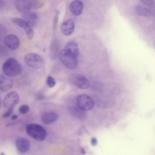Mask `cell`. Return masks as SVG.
Instances as JSON below:
<instances>
[{
    "mask_svg": "<svg viewBox=\"0 0 155 155\" xmlns=\"http://www.w3.org/2000/svg\"><path fill=\"white\" fill-rule=\"evenodd\" d=\"M2 70L5 74L9 77L19 75L22 71V67L20 63L14 58L7 59L3 63Z\"/></svg>",
    "mask_w": 155,
    "mask_h": 155,
    "instance_id": "cell-1",
    "label": "cell"
},
{
    "mask_svg": "<svg viewBox=\"0 0 155 155\" xmlns=\"http://www.w3.org/2000/svg\"><path fill=\"white\" fill-rule=\"evenodd\" d=\"M25 130L30 137L38 141H43L46 138L47 133L45 130L41 126L36 124L27 125Z\"/></svg>",
    "mask_w": 155,
    "mask_h": 155,
    "instance_id": "cell-2",
    "label": "cell"
},
{
    "mask_svg": "<svg viewBox=\"0 0 155 155\" xmlns=\"http://www.w3.org/2000/svg\"><path fill=\"white\" fill-rule=\"evenodd\" d=\"M60 59L62 64L68 68L74 69L77 67L78 61L77 57L65 48L61 51L60 54Z\"/></svg>",
    "mask_w": 155,
    "mask_h": 155,
    "instance_id": "cell-3",
    "label": "cell"
},
{
    "mask_svg": "<svg viewBox=\"0 0 155 155\" xmlns=\"http://www.w3.org/2000/svg\"><path fill=\"white\" fill-rule=\"evenodd\" d=\"M24 60L27 65L35 69L41 68L43 63L41 57L38 54L34 53H30L26 54L24 57Z\"/></svg>",
    "mask_w": 155,
    "mask_h": 155,
    "instance_id": "cell-4",
    "label": "cell"
},
{
    "mask_svg": "<svg viewBox=\"0 0 155 155\" xmlns=\"http://www.w3.org/2000/svg\"><path fill=\"white\" fill-rule=\"evenodd\" d=\"M76 103L78 107L85 111L91 110L94 106V102L92 99L89 96L84 94L78 96Z\"/></svg>",
    "mask_w": 155,
    "mask_h": 155,
    "instance_id": "cell-5",
    "label": "cell"
},
{
    "mask_svg": "<svg viewBox=\"0 0 155 155\" xmlns=\"http://www.w3.org/2000/svg\"><path fill=\"white\" fill-rule=\"evenodd\" d=\"M69 79L72 84L81 89H87L90 86L88 79L82 75L77 74H71L69 75Z\"/></svg>",
    "mask_w": 155,
    "mask_h": 155,
    "instance_id": "cell-6",
    "label": "cell"
},
{
    "mask_svg": "<svg viewBox=\"0 0 155 155\" xmlns=\"http://www.w3.org/2000/svg\"><path fill=\"white\" fill-rule=\"evenodd\" d=\"M19 96L15 91L10 92L5 97L3 100L5 107L8 109L13 108L18 102Z\"/></svg>",
    "mask_w": 155,
    "mask_h": 155,
    "instance_id": "cell-7",
    "label": "cell"
},
{
    "mask_svg": "<svg viewBox=\"0 0 155 155\" xmlns=\"http://www.w3.org/2000/svg\"><path fill=\"white\" fill-rule=\"evenodd\" d=\"M13 23L23 28L28 38L32 39L34 35V33L31 27L24 19L15 18L12 19Z\"/></svg>",
    "mask_w": 155,
    "mask_h": 155,
    "instance_id": "cell-8",
    "label": "cell"
},
{
    "mask_svg": "<svg viewBox=\"0 0 155 155\" xmlns=\"http://www.w3.org/2000/svg\"><path fill=\"white\" fill-rule=\"evenodd\" d=\"M5 45L12 50H15L18 48L19 45L18 38L15 35L11 34L7 35L4 39Z\"/></svg>",
    "mask_w": 155,
    "mask_h": 155,
    "instance_id": "cell-9",
    "label": "cell"
},
{
    "mask_svg": "<svg viewBox=\"0 0 155 155\" xmlns=\"http://www.w3.org/2000/svg\"><path fill=\"white\" fill-rule=\"evenodd\" d=\"M15 5L18 11L23 13L29 12L31 8L30 0H15Z\"/></svg>",
    "mask_w": 155,
    "mask_h": 155,
    "instance_id": "cell-10",
    "label": "cell"
},
{
    "mask_svg": "<svg viewBox=\"0 0 155 155\" xmlns=\"http://www.w3.org/2000/svg\"><path fill=\"white\" fill-rule=\"evenodd\" d=\"M15 145L18 150L21 153H25L29 150L30 143L29 140L24 137H20L16 140Z\"/></svg>",
    "mask_w": 155,
    "mask_h": 155,
    "instance_id": "cell-11",
    "label": "cell"
},
{
    "mask_svg": "<svg viewBox=\"0 0 155 155\" xmlns=\"http://www.w3.org/2000/svg\"><path fill=\"white\" fill-rule=\"evenodd\" d=\"M83 7V2L81 0H74L71 2L69 5L70 12L75 16H79L81 14Z\"/></svg>",
    "mask_w": 155,
    "mask_h": 155,
    "instance_id": "cell-12",
    "label": "cell"
},
{
    "mask_svg": "<svg viewBox=\"0 0 155 155\" xmlns=\"http://www.w3.org/2000/svg\"><path fill=\"white\" fill-rule=\"evenodd\" d=\"M74 28V24L73 21L68 19L62 23L61 29L62 33L66 36L71 35Z\"/></svg>",
    "mask_w": 155,
    "mask_h": 155,
    "instance_id": "cell-13",
    "label": "cell"
},
{
    "mask_svg": "<svg viewBox=\"0 0 155 155\" xmlns=\"http://www.w3.org/2000/svg\"><path fill=\"white\" fill-rule=\"evenodd\" d=\"M13 86L12 80L10 77L5 74H2L0 77V88L3 91L11 89Z\"/></svg>",
    "mask_w": 155,
    "mask_h": 155,
    "instance_id": "cell-14",
    "label": "cell"
},
{
    "mask_svg": "<svg viewBox=\"0 0 155 155\" xmlns=\"http://www.w3.org/2000/svg\"><path fill=\"white\" fill-rule=\"evenodd\" d=\"M58 118V116L56 113L53 112H47L42 115L41 120L44 124H49L56 121Z\"/></svg>",
    "mask_w": 155,
    "mask_h": 155,
    "instance_id": "cell-15",
    "label": "cell"
},
{
    "mask_svg": "<svg viewBox=\"0 0 155 155\" xmlns=\"http://www.w3.org/2000/svg\"><path fill=\"white\" fill-rule=\"evenodd\" d=\"M22 17L31 27L34 26L38 19V15L35 12H29L23 13Z\"/></svg>",
    "mask_w": 155,
    "mask_h": 155,
    "instance_id": "cell-16",
    "label": "cell"
},
{
    "mask_svg": "<svg viewBox=\"0 0 155 155\" xmlns=\"http://www.w3.org/2000/svg\"><path fill=\"white\" fill-rule=\"evenodd\" d=\"M70 109L71 114L78 119L84 120L86 118V114L85 111L81 109L77 106L71 107Z\"/></svg>",
    "mask_w": 155,
    "mask_h": 155,
    "instance_id": "cell-17",
    "label": "cell"
},
{
    "mask_svg": "<svg viewBox=\"0 0 155 155\" xmlns=\"http://www.w3.org/2000/svg\"><path fill=\"white\" fill-rule=\"evenodd\" d=\"M64 48L77 57L78 55L79 49L78 44L74 41H71L68 42Z\"/></svg>",
    "mask_w": 155,
    "mask_h": 155,
    "instance_id": "cell-18",
    "label": "cell"
},
{
    "mask_svg": "<svg viewBox=\"0 0 155 155\" xmlns=\"http://www.w3.org/2000/svg\"><path fill=\"white\" fill-rule=\"evenodd\" d=\"M135 11L136 14L140 16L148 17L150 14V11L146 7L141 5H138L135 8Z\"/></svg>",
    "mask_w": 155,
    "mask_h": 155,
    "instance_id": "cell-19",
    "label": "cell"
},
{
    "mask_svg": "<svg viewBox=\"0 0 155 155\" xmlns=\"http://www.w3.org/2000/svg\"><path fill=\"white\" fill-rule=\"evenodd\" d=\"M31 8H38L42 7L44 3L41 0H33L31 1Z\"/></svg>",
    "mask_w": 155,
    "mask_h": 155,
    "instance_id": "cell-20",
    "label": "cell"
},
{
    "mask_svg": "<svg viewBox=\"0 0 155 155\" xmlns=\"http://www.w3.org/2000/svg\"><path fill=\"white\" fill-rule=\"evenodd\" d=\"M46 83L51 88L54 87L56 84V81L54 79L50 76L48 77Z\"/></svg>",
    "mask_w": 155,
    "mask_h": 155,
    "instance_id": "cell-21",
    "label": "cell"
},
{
    "mask_svg": "<svg viewBox=\"0 0 155 155\" xmlns=\"http://www.w3.org/2000/svg\"><path fill=\"white\" fill-rule=\"evenodd\" d=\"M29 107L27 105H23L20 106L19 108V111L22 114H25L27 113L29 110Z\"/></svg>",
    "mask_w": 155,
    "mask_h": 155,
    "instance_id": "cell-22",
    "label": "cell"
},
{
    "mask_svg": "<svg viewBox=\"0 0 155 155\" xmlns=\"http://www.w3.org/2000/svg\"><path fill=\"white\" fill-rule=\"evenodd\" d=\"M143 4L148 7H152L154 5L153 0H140Z\"/></svg>",
    "mask_w": 155,
    "mask_h": 155,
    "instance_id": "cell-23",
    "label": "cell"
},
{
    "mask_svg": "<svg viewBox=\"0 0 155 155\" xmlns=\"http://www.w3.org/2000/svg\"><path fill=\"white\" fill-rule=\"evenodd\" d=\"M13 110V108L8 109V110L3 114L2 117L4 118H6L9 117L12 114Z\"/></svg>",
    "mask_w": 155,
    "mask_h": 155,
    "instance_id": "cell-24",
    "label": "cell"
},
{
    "mask_svg": "<svg viewBox=\"0 0 155 155\" xmlns=\"http://www.w3.org/2000/svg\"><path fill=\"white\" fill-rule=\"evenodd\" d=\"M91 142L92 146H95L97 144V140L96 138L93 137L91 139Z\"/></svg>",
    "mask_w": 155,
    "mask_h": 155,
    "instance_id": "cell-25",
    "label": "cell"
},
{
    "mask_svg": "<svg viewBox=\"0 0 155 155\" xmlns=\"http://www.w3.org/2000/svg\"><path fill=\"white\" fill-rule=\"evenodd\" d=\"M18 118V116L16 115H14L11 117V119L13 120H15Z\"/></svg>",
    "mask_w": 155,
    "mask_h": 155,
    "instance_id": "cell-26",
    "label": "cell"
},
{
    "mask_svg": "<svg viewBox=\"0 0 155 155\" xmlns=\"http://www.w3.org/2000/svg\"><path fill=\"white\" fill-rule=\"evenodd\" d=\"M81 153L83 154H84L85 153V152L83 148L81 149Z\"/></svg>",
    "mask_w": 155,
    "mask_h": 155,
    "instance_id": "cell-27",
    "label": "cell"
}]
</instances>
